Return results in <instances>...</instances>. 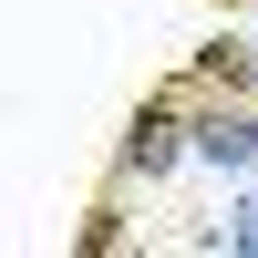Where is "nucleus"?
Listing matches in <instances>:
<instances>
[{
    "mask_svg": "<svg viewBox=\"0 0 258 258\" xmlns=\"http://www.w3.org/2000/svg\"><path fill=\"white\" fill-rule=\"evenodd\" d=\"M165 165H186V124L176 114H145L135 135H124V176H165Z\"/></svg>",
    "mask_w": 258,
    "mask_h": 258,
    "instance_id": "f03ea898",
    "label": "nucleus"
},
{
    "mask_svg": "<svg viewBox=\"0 0 258 258\" xmlns=\"http://www.w3.org/2000/svg\"><path fill=\"white\" fill-rule=\"evenodd\" d=\"M186 155L227 165V176H258V114H197L186 124Z\"/></svg>",
    "mask_w": 258,
    "mask_h": 258,
    "instance_id": "f257e3e1",
    "label": "nucleus"
}]
</instances>
